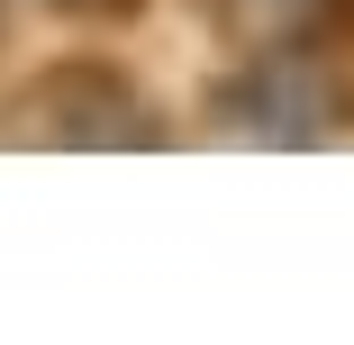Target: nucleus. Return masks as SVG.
<instances>
[{"label":"nucleus","instance_id":"nucleus-1","mask_svg":"<svg viewBox=\"0 0 354 345\" xmlns=\"http://www.w3.org/2000/svg\"><path fill=\"white\" fill-rule=\"evenodd\" d=\"M218 37L272 55V46H336L354 37V0H209Z\"/></svg>","mask_w":354,"mask_h":345},{"label":"nucleus","instance_id":"nucleus-2","mask_svg":"<svg viewBox=\"0 0 354 345\" xmlns=\"http://www.w3.org/2000/svg\"><path fill=\"white\" fill-rule=\"evenodd\" d=\"M46 10H64V19H136L146 0H46Z\"/></svg>","mask_w":354,"mask_h":345}]
</instances>
